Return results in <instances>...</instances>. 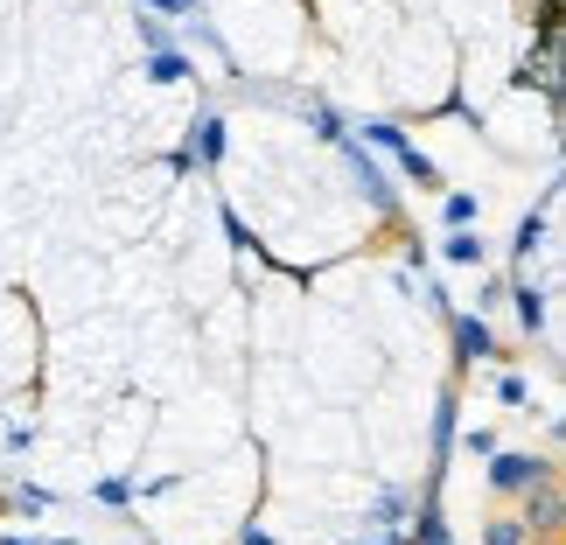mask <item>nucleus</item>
Wrapping results in <instances>:
<instances>
[{"instance_id": "f257e3e1", "label": "nucleus", "mask_w": 566, "mask_h": 545, "mask_svg": "<svg viewBox=\"0 0 566 545\" xmlns=\"http://www.w3.org/2000/svg\"><path fill=\"white\" fill-rule=\"evenodd\" d=\"M364 140H371L378 155H391V161H399V168H406V176L420 182V189H441V168H433V161H427V155H420V147H412V140H406L391 119H371V126H364Z\"/></svg>"}, {"instance_id": "f03ea898", "label": "nucleus", "mask_w": 566, "mask_h": 545, "mask_svg": "<svg viewBox=\"0 0 566 545\" xmlns=\"http://www.w3.org/2000/svg\"><path fill=\"white\" fill-rule=\"evenodd\" d=\"M343 155H350V168H357V182H364V196H371V203L391 217V210H399V189H391V176H385V168L371 161V155H364V147H357V134L350 140H343Z\"/></svg>"}, {"instance_id": "7ed1b4c3", "label": "nucleus", "mask_w": 566, "mask_h": 545, "mask_svg": "<svg viewBox=\"0 0 566 545\" xmlns=\"http://www.w3.org/2000/svg\"><path fill=\"white\" fill-rule=\"evenodd\" d=\"M490 483L496 490H538V483H546V462H532V454H496Z\"/></svg>"}, {"instance_id": "20e7f679", "label": "nucleus", "mask_w": 566, "mask_h": 545, "mask_svg": "<svg viewBox=\"0 0 566 545\" xmlns=\"http://www.w3.org/2000/svg\"><path fill=\"white\" fill-rule=\"evenodd\" d=\"M182 155H189V161H203V168H210V161H224V119L203 113V119L189 126V147H182Z\"/></svg>"}, {"instance_id": "39448f33", "label": "nucleus", "mask_w": 566, "mask_h": 545, "mask_svg": "<svg viewBox=\"0 0 566 545\" xmlns=\"http://www.w3.org/2000/svg\"><path fill=\"white\" fill-rule=\"evenodd\" d=\"M454 343H462V357H469V364L496 350V336H490V322H483V315H462V322H454Z\"/></svg>"}, {"instance_id": "423d86ee", "label": "nucleus", "mask_w": 566, "mask_h": 545, "mask_svg": "<svg viewBox=\"0 0 566 545\" xmlns=\"http://www.w3.org/2000/svg\"><path fill=\"white\" fill-rule=\"evenodd\" d=\"M441 217H448V231H475V217H483V203H475L469 189H448V203H441Z\"/></svg>"}, {"instance_id": "0eeeda50", "label": "nucleus", "mask_w": 566, "mask_h": 545, "mask_svg": "<svg viewBox=\"0 0 566 545\" xmlns=\"http://www.w3.org/2000/svg\"><path fill=\"white\" fill-rule=\"evenodd\" d=\"M448 266H483V238H475V231H448Z\"/></svg>"}, {"instance_id": "6e6552de", "label": "nucleus", "mask_w": 566, "mask_h": 545, "mask_svg": "<svg viewBox=\"0 0 566 545\" xmlns=\"http://www.w3.org/2000/svg\"><path fill=\"white\" fill-rule=\"evenodd\" d=\"M308 126H315V134H322V140H336V147H343V140H350V126H343V113H336V105H322V98L308 105Z\"/></svg>"}, {"instance_id": "1a4fd4ad", "label": "nucleus", "mask_w": 566, "mask_h": 545, "mask_svg": "<svg viewBox=\"0 0 566 545\" xmlns=\"http://www.w3.org/2000/svg\"><path fill=\"white\" fill-rule=\"evenodd\" d=\"M525 532H546V538L559 532V496H553L546 483H538V504H532V517H525Z\"/></svg>"}, {"instance_id": "9d476101", "label": "nucleus", "mask_w": 566, "mask_h": 545, "mask_svg": "<svg viewBox=\"0 0 566 545\" xmlns=\"http://www.w3.org/2000/svg\"><path fill=\"white\" fill-rule=\"evenodd\" d=\"M147 77L176 84V77H189V56H182V50H161V56H147Z\"/></svg>"}, {"instance_id": "9b49d317", "label": "nucleus", "mask_w": 566, "mask_h": 545, "mask_svg": "<svg viewBox=\"0 0 566 545\" xmlns=\"http://www.w3.org/2000/svg\"><path fill=\"white\" fill-rule=\"evenodd\" d=\"M538 238H546V217L532 210L525 224H517V245H511V252H517V259H532V252H538Z\"/></svg>"}, {"instance_id": "f8f14e48", "label": "nucleus", "mask_w": 566, "mask_h": 545, "mask_svg": "<svg viewBox=\"0 0 566 545\" xmlns=\"http://www.w3.org/2000/svg\"><path fill=\"white\" fill-rule=\"evenodd\" d=\"M140 42H147V56H161V50H176V35H168V21H155V14H147V21H140Z\"/></svg>"}, {"instance_id": "ddd939ff", "label": "nucleus", "mask_w": 566, "mask_h": 545, "mask_svg": "<svg viewBox=\"0 0 566 545\" xmlns=\"http://www.w3.org/2000/svg\"><path fill=\"white\" fill-rule=\"evenodd\" d=\"M140 8L155 21H168V14H196V0H140Z\"/></svg>"}, {"instance_id": "4468645a", "label": "nucleus", "mask_w": 566, "mask_h": 545, "mask_svg": "<svg viewBox=\"0 0 566 545\" xmlns=\"http://www.w3.org/2000/svg\"><path fill=\"white\" fill-rule=\"evenodd\" d=\"M517 315H525V329H538V322H546V308H538L532 287H517Z\"/></svg>"}, {"instance_id": "2eb2a0df", "label": "nucleus", "mask_w": 566, "mask_h": 545, "mask_svg": "<svg viewBox=\"0 0 566 545\" xmlns=\"http://www.w3.org/2000/svg\"><path fill=\"white\" fill-rule=\"evenodd\" d=\"M490 545H525V525H517V517H504V525H490Z\"/></svg>"}, {"instance_id": "dca6fc26", "label": "nucleus", "mask_w": 566, "mask_h": 545, "mask_svg": "<svg viewBox=\"0 0 566 545\" xmlns=\"http://www.w3.org/2000/svg\"><path fill=\"white\" fill-rule=\"evenodd\" d=\"M0 545H42V538H0Z\"/></svg>"}, {"instance_id": "f3484780", "label": "nucleus", "mask_w": 566, "mask_h": 545, "mask_svg": "<svg viewBox=\"0 0 566 545\" xmlns=\"http://www.w3.org/2000/svg\"><path fill=\"white\" fill-rule=\"evenodd\" d=\"M546 545H553V538H546Z\"/></svg>"}]
</instances>
